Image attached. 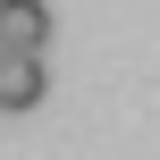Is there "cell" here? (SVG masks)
Returning a JSON list of instances; mask_svg holds the SVG:
<instances>
[{
	"label": "cell",
	"mask_w": 160,
	"mask_h": 160,
	"mask_svg": "<svg viewBox=\"0 0 160 160\" xmlns=\"http://www.w3.org/2000/svg\"><path fill=\"white\" fill-rule=\"evenodd\" d=\"M42 93H51V76H42V51H17V42H8V51H0V110H8V118H25Z\"/></svg>",
	"instance_id": "cell-1"
},
{
	"label": "cell",
	"mask_w": 160,
	"mask_h": 160,
	"mask_svg": "<svg viewBox=\"0 0 160 160\" xmlns=\"http://www.w3.org/2000/svg\"><path fill=\"white\" fill-rule=\"evenodd\" d=\"M0 42L42 51V42H51V0H0Z\"/></svg>",
	"instance_id": "cell-2"
},
{
	"label": "cell",
	"mask_w": 160,
	"mask_h": 160,
	"mask_svg": "<svg viewBox=\"0 0 160 160\" xmlns=\"http://www.w3.org/2000/svg\"><path fill=\"white\" fill-rule=\"evenodd\" d=\"M0 51H8V42H0Z\"/></svg>",
	"instance_id": "cell-3"
}]
</instances>
